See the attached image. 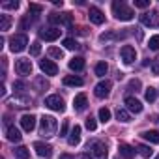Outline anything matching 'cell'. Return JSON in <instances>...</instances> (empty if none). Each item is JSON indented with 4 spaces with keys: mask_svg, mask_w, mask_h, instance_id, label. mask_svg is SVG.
<instances>
[{
    "mask_svg": "<svg viewBox=\"0 0 159 159\" xmlns=\"http://www.w3.org/2000/svg\"><path fill=\"white\" fill-rule=\"evenodd\" d=\"M112 13H114V17L120 19V21H131L133 15H135V11H133L125 2H122V0L112 2Z\"/></svg>",
    "mask_w": 159,
    "mask_h": 159,
    "instance_id": "obj_1",
    "label": "cell"
},
{
    "mask_svg": "<svg viewBox=\"0 0 159 159\" xmlns=\"http://www.w3.org/2000/svg\"><path fill=\"white\" fill-rule=\"evenodd\" d=\"M58 129V122L54 116H41L39 120V133L43 137H52Z\"/></svg>",
    "mask_w": 159,
    "mask_h": 159,
    "instance_id": "obj_2",
    "label": "cell"
},
{
    "mask_svg": "<svg viewBox=\"0 0 159 159\" xmlns=\"http://www.w3.org/2000/svg\"><path fill=\"white\" fill-rule=\"evenodd\" d=\"M88 153H90V159H107V146L96 140L88 146Z\"/></svg>",
    "mask_w": 159,
    "mask_h": 159,
    "instance_id": "obj_3",
    "label": "cell"
},
{
    "mask_svg": "<svg viewBox=\"0 0 159 159\" xmlns=\"http://www.w3.org/2000/svg\"><path fill=\"white\" fill-rule=\"evenodd\" d=\"M28 45V38L25 34H19V36H13L10 39V51L11 52H23Z\"/></svg>",
    "mask_w": 159,
    "mask_h": 159,
    "instance_id": "obj_4",
    "label": "cell"
},
{
    "mask_svg": "<svg viewBox=\"0 0 159 159\" xmlns=\"http://www.w3.org/2000/svg\"><path fill=\"white\" fill-rule=\"evenodd\" d=\"M45 107L51 109V111H56V112H64L66 111V103L60 96H49L45 98Z\"/></svg>",
    "mask_w": 159,
    "mask_h": 159,
    "instance_id": "obj_5",
    "label": "cell"
},
{
    "mask_svg": "<svg viewBox=\"0 0 159 159\" xmlns=\"http://www.w3.org/2000/svg\"><path fill=\"white\" fill-rule=\"evenodd\" d=\"M140 23L144 26H159V11L153 10V11H146L140 15Z\"/></svg>",
    "mask_w": 159,
    "mask_h": 159,
    "instance_id": "obj_6",
    "label": "cell"
},
{
    "mask_svg": "<svg viewBox=\"0 0 159 159\" xmlns=\"http://www.w3.org/2000/svg\"><path fill=\"white\" fill-rule=\"evenodd\" d=\"M111 88H112V83H111V81H101V83L96 84L94 94L103 99V98H109V96H111Z\"/></svg>",
    "mask_w": 159,
    "mask_h": 159,
    "instance_id": "obj_7",
    "label": "cell"
},
{
    "mask_svg": "<svg viewBox=\"0 0 159 159\" xmlns=\"http://www.w3.org/2000/svg\"><path fill=\"white\" fill-rule=\"evenodd\" d=\"M60 34H62V30L56 28V26H51V28H43V30H39V38L45 39V41H54V39L60 38Z\"/></svg>",
    "mask_w": 159,
    "mask_h": 159,
    "instance_id": "obj_8",
    "label": "cell"
},
{
    "mask_svg": "<svg viewBox=\"0 0 159 159\" xmlns=\"http://www.w3.org/2000/svg\"><path fill=\"white\" fill-rule=\"evenodd\" d=\"M120 54H122V60H124L125 64H133V62L137 60V51H135V47H131V45H124V47L120 49Z\"/></svg>",
    "mask_w": 159,
    "mask_h": 159,
    "instance_id": "obj_9",
    "label": "cell"
},
{
    "mask_svg": "<svg viewBox=\"0 0 159 159\" xmlns=\"http://www.w3.org/2000/svg\"><path fill=\"white\" fill-rule=\"evenodd\" d=\"M34 150H36V153L39 155V157H45V159H49V157H52V146L51 144H45V142H34Z\"/></svg>",
    "mask_w": 159,
    "mask_h": 159,
    "instance_id": "obj_10",
    "label": "cell"
},
{
    "mask_svg": "<svg viewBox=\"0 0 159 159\" xmlns=\"http://www.w3.org/2000/svg\"><path fill=\"white\" fill-rule=\"evenodd\" d=\"M15 71L19 75H30L32 73V62L28 58H21L15 62Z\"/></svg>",
    "mask_w": 159,
    "mask_h": 159,
    "instance_id": "obj_11",
    "label": "cell"
},
{
    "mask_svg": "<svg viewBox=\"0 0 159 159\" xmlns=\"http://www.w3.org/2000/svg\"><path fill=\"white\" fill-rule=\"evenodd\" d=\"M49 21L51 23H58V25H71L73 15L71 13H51L49 15Z\"/></svg>",
    "mask_w": 159,
    "mask_h": 159,
    "instance_id": "obj_12",
    "label": "cell"
},
{
    "mask_svg": "<svg viewBox=\"0 0 159 159\" xmlns=\"http://www.w3.org/2000/svg\"><path fill=\"white\" fill-rule=\"evenodd\" d=\"M125 107H127V111H131V112H135V114H139V112H142V103L137 99V98H133V96H127L125 98Z\"/></svg>",
    "mask_w": 159,
    "mask_h": 159,
    "instance_id": "obj_13",
    "label": "cell"
},
{
    "mask_svg": "<svg viewBox=\"0 0 159 159\" xmlns=\"http://www.w3.org/2000/svg\"><path fill=\"white\" fill-rule=\"evenodd\" d=\"M88 17H90V21H92L94 25H103V23H105V15H103V11H101L99 8H96V6L90 8Z\"/></svg>",
    "mask_w": 159,
    "mask_h": 159,
    "instance_id": "obj_14",
    "label": "cell"
},
{
    "mask_svg": "<svg viewBox=\"0 0 159 159\" xmlns=\"http://www.w3.org/2000/svg\"><path fill=\"white\" fill-rule=\"evenodd\" d=\"M39 67L45 75H56L58 73V66L52 62V60H41L39 62Z\"/></svg>",
    "mask_w": 159,
    "mask_h": 159,
    "instance_id": "obj_15",
    "label": "cell"
},
{
    "mask_svg": "<svg viewBox=\"0 0 159 159\" xmlns=\"http://www.w3.org/2000/svg\"><path fill=\"white\" fill-rule=\"evenodd\" d=\"M21 127H23L26 133H30V131L36 127V116H34V114H23V118H21Z\"/></svg>",
    "mask_w": 159,
    "mask_h": 159,
    "instance_id": "obj_16",
    "label": "cell"
},
{
    "mask_svg": "<svg viewBox=\"0 0 159 159\" xmlns=\"http://www.w3.org/2000/svg\"><path fill=\"white\" fill-rule=\"evenodd\" d=\"M67 142H69V146H77L79 142H81V125H73L71 127V133L67 137Z\"/></svg>",
    "mask_w": 159,
    "mask_h": 159,
    "instance_id": "obj_17",
    "label": "cell"
},
{
    "mask_svg": "<svg viewBox=\"0 0 159 159\" xmlns=\"http://www.w3.org/2000/svg\"><path fill=\"white\" fill-rule=\"evenodd\" d=\"M118 152H120V155H122V157H125V159H133V157H135V153H137V150H135L133 146L125 144V142H122V144H120Z\"/></svg>",
    "mask_w": 159,
    "mask_h": 159,
    "instance_id": "obj_18",
    "label": "cell"
},
{
    "mask_svg": "<svg viewBox=\"0 0 159 159\" xmlns=\"http://www.w3.org/2000/svg\"><path fill=\"white\" fill-rule=\"evenodd\" d=\"M86 105H88L86 94H79V96H75V99H73V107H75V111H84Z\"/></svg>",
    "mask_w": 159,
    "mask_h": 159,
    "instance_id": "obj_19",
    "label": "cell"
},
{
    "mask_svg": "<svg viewBox=\"0 0 159 159\" xmlns=\"http://www.w3.org/2000/svg\"><path fill=\"white\" fill-rule=\"evenodd\" d=\"M6 137H8V140H11V142H19V140L23 139L21 131H19L15 125H10V127H8V133H6Z\"/></svg>",
    "mask_w": 159,
    "mask_h": 159,
    "instance_id": "obj_20",
    "label": "cell"
},
{
    "mask_svg": "<svg viewBox=\"0 0 159 159\" xmlns=\"http://www.w3.org/2000/svg\"><path fill=\"white\" fill-rule=\"evenodd\" d=\"M69 69L71 71H83L84 69V58L75 56L73 60H69Z\"/></svg>",
    "mask_w": 159,
    "mask_h": 159,
    "instance_id": "obj_21",
    "label": "cell"
},
{
    "mask_svg": "<svg viewBox=\"0 0 159 159\" xmlns=\"http://www.w3.org/2000/svg\"><path fill=\"white\" fill-rule=\"evenodd\" d=\"M64 84L66 86H83V79L77 75H67L64 77Z\"/></svg>",
    "mask_w": 159,
    "mask_h": 159,
    "instance_id": "obj_22",
    "label": "cell"
},
{
    "mask_svg": "<svg viewBox=\"0 0 159 159\" xmlns=\"http://www.w3.org/2000/svg\"><path fill=\"white\" fill-rule=\"evenodd\" d=\"M13 155H15L17 159H28V157H30V150H28L26 146H17V148L13 150Z\"/></svg>",
    "mask_w": 159,
    "mask_h": 159,
    "instance_id": "obj_23",
    "label": "cell"
},
{
    "mask_svg": "<svg viewBox=\"0 0 159 159\" xmlns=\"http://www.w3.org/2000/svg\"><path fill=\"white\" fill-rule=\"evenodd\" d=\"M142 139L148 140L150 144H157L159 142V131H144L142 133Z\"/></svg>",
    "mask_w": 159,
    "mask_h": 159,
    "instance_id": "obj_24",
    "label": "cell"
},
{
    "mask_svg": "<svg viewBox=\"0 0 159 159\" xmlns=\"http://www.w3.org/2000/svg\"><path fill=\"white\" fill-rule=\"evenodd\" d=\"M107 71H109V66H107V62H98V64H96V75H98V77H103V75H107Z\"/></svg>",
    "mask_w": 159,
    "mask_h": 159,
    "instance_id": "obj_25",
    "label": "cell"
},
{
    "mask_svg": "<svg viewBox=\"0 0 159 159\" xmlns=\"http://www.w3.org/2000/svg\"><path fill=\"white\" fill-rule=\"evenodd\" d=\"M116 118H118V122H124V124H127L131 120V116H129V112L125 109H118L116 111Z\"/></svg>",
    "mask_w": 159,
    "mask_h": 159,
    "instance_id": "obj_26",
    "label": "cell"
},
{
    "mask_svg": "<svg viewBox=\"0 0 159 159\" xmlns=\"http://www.w3.org/2000/svg\"><path fill=\"white\" fill-rule=\"evenodd\" d=\"M10 26H11V17L0 15V30H10Z\"/></svg>",
    "mask_w": 159,
    "mask_h": 159,
    "instance_id": "obj_27",
    "label": "cell"
},
{
    "mask_svg": "<svg viewBox=\"0 0 159 159\" xmlns=\"http://www.w3.org/2000/svg\"><path fill=\"white\" fill-rule=\"evenodd\" d=\"M152 152H153V150H152L150 146H146V144H139V146H137V153H140L142 157H150Z\"/></svg>",
    "mask_w": 159,
    "mask_h": 159,
    "instance_id": "obj_28",
    "label": "cell"
},
{
    "mask_svg": "<svg viewBox=\"0 0 159 159\" xmlns=\"http://www.w3.org/2000/svg\"><path fill=\"white\" fill-rule=\"evenodd\" d=\"M49 56H52L56 60H62L64 58V51L58 49V47H49Z\"/></svg>",
    "mask_w": 159,
    "mask_h": 159,
    "instance_id": "obj_29",
    "label": "cell"
},
{
    "mask_svg": "<svg viewBox=\"0 0 159 159\" xmlns=\"http://www.w3.org/2000/svg\"><path fill=\"white\" fill-rule=\"evenodd\" d=\"M64 47L69 49V51H77V49H79V43H77L73 38H66V39H64Z\"/></svg>",
    "mask_w": 159,
    "mask_h": 159,
    "instance_id": "obj_30",
    "label": "cell"
},
{
    "mask_svg": "<svg viewBox=\"0 0 159 159\" xmlns=\"http://www.w3.org/2000/svg\"><path fill=\"white\" fill-rule=\"evenodd\" d=\"M144 98H146V101H150V103H152V101H155V98H157V90H155V88H152V86H150V88H146Z\"/></svg>",
    "mask_w": 159,
    "mask_h": 159,
    "instance_id": "obj_31",
    "label": "cell"
},
{
    "mask_svg": "<svg viewBox=\"0 0 159 159\" xmlns=\"http://www.w3.org/2000/svg\"><path fill=\"white\" fill-rule=\"evenodd\" d=\"M125 34H116V32H107V34H101L99 39L101 41H107V39H116V38H124Z\"/></svg>",
    "mask_w": 159,
    "mask_h": 159,
    "instance_id": "obj_32",
    "label": "cell"
},
{
    "mask_svg": "<svg viewBox=\"0 0 159 159\" xmlns=\"http://www.w3.org/2000/svg\"><path fill=\"white\" fill-rule=\"evenodd\" d=\"M28 11H30V15L38 17V15L43 11V6H39V4H30V6H28Z\"/></svg>",
    "mask_w": 159,
    "mask_h": 159,
    "instance_id": "obj_33",
    "label": "cell"
},
{
    "mask_svg": "<svg viewBox=\"0 0 159 159\" xmlns=\"http://www.w3.org/2000/svg\"><path fill=\"white\" fill-rule=\"evenodd\" d=\"M99 120H101L103 124H107V122L111 120V111H109V109H105V107H103V109H99Z\"/></svg>",
    "mask_w": 159,
    "mask_h": 159,
    "instance_id": "obj_34",
    "label": "cell"
},
{
    "mask_svg": "<svg viewBox=\"0 0 159 159\" xmlns=\"http://www.w3.org/2000/svg\"><path fill=\"white\" fill-rule=\"evenodd\" d=\"M140 86H142V83L139 81V79H131V81H129V86H127V88H129L131 92H139V90H140Z\"/></svg>",
    "mask_w": 159,
    "mask_h": 159,
    "instance_id": "obj_35",
    "label": "cell"
},
{
    "mask_svg": "<svg viewBox=\"0 0 159 159\" xmlns=\"http://www.w3.org/2000/svg\"><path fill=\"white\" fill-rule=\"evenodd\" d=\"M148 47H150L152 51H159V36H152V38H150Z\"/></svg>",
    "mask_w": 159,
    "mask_h": 159,
    "instance_id": "obj_36",
    "label": "cell"
},
{
    "mask_svg": "<svg viewBox=\"0 0 159 159\" xmlns=\"http://www.w3.org/2000/svg\"><path fill=\"white\" fill-rule=\"evenodd\" d=\"M39 52H41V45H39L38 41H34V43L30 45V54H32V56H38Z\"/></svg>",
    "mask_w": 159,
    "mask_h": 159,
    "instance_id": "obj_37",
    "label": "cell"
},
{
    "mask_svg": "<svg viewBox=\"0 0 159 159\" xmlns=\"http://www.w3.org/2000/svg\"><path fill=\"white\" fill-rule=\"evenodd\" d=\"M84 125H86V129H88V131H96V127H98V124H96V120H94L92 116H90V118H86V124H84Z\"/></svg>",
    "mask_w": 159,
    "mask_h": 159,
    "instance_id": "obj_38",
    "label": "cell"
},
{
    "mask_svg": "<svg viewBox=\"0 0 159 159\" xmlns=\"http://www.w3.org/2000/svg\"><path fill=\"white\" fill-rule=\"evenodd\" d=\"M2 8H4V10H17V8H19V2H17V0H11V2H4Z\"/></svg>",
    "mask_w": 159,
    "mask_h": 159,
    "instance_id": "obj_39",
    "label": "cell"
},
{
    "mask_svg": "<svg viewBox=\"0 0 159 159\" xmlns=\"http://www.w3.org/2000/svg\"><path fill=\"white\" fill-rule=\"evenodd\" d=\"M25 88H26V84H25L23 81H17V83H13V90H15V94H21Z\"/></svg>",
    "mask_w": 159,
    "mask_h": 159,
    "instance_id": "obj_40",
    "label": "cell"
},
{
    "mask_svg": "<svg viewBox=\"0 0 159 159\" xmlns=\"http://www.w3.org/2000/svg\"><path fill=\"white\" fill-rule=\"evenodd\" d=\"M148 6H150V0H135V8L144 10V8H148Z\"/></svg>",
    "mask_w": 159,
    "mask_h": 159,
    "instance_id": "obj_41",
    "label": "cell"
},
{
    "mask_svg": "<svg viewBox=\"0 0 159 159\" xmlns=\"http://www.w3.org/2000/svg\"><path fill=\"white\" fill-rule=\"evenodd\" d=\"M150 67H152V73H153V75H159V56L152 62V66H150Z\"/></svg>",
    "mask_w": 159,
    "mask_h": 159,
    "instance_id": "obj_42",
    "label": "cell"
},
{
    "mask_svg": "<svg viewBox=\"0 0 159 159\" xmlns=\"http://www.w3.org/2000/svg\"><path fill=\"white\" fill-rule=\"evenodd\" d=\"M66 133H67V120L64 122V125H62V129H60V137H66Z\"/></svg>",
    "mask_w": 159,
    "mask_h": 159,
    "instance_id": "obj_43",
    "label": "cell"
},
{
    "mask_svg": "<svg viewBox=\"0 0 159 159\" xmlns=\"http://www.w3.org/2000/svg\"><path fill=\"white\" fill-rule=\"evenodd\" d=\"M60 159H75V157H73V155H69V153H62V155H60Z\"/></svg>",
    "mask_w": 159,
    "mask_h": 159,
    "instance_id": "obj_44",
    "label": "cell"
},
{
    "mask_svg": "<svg viewBox=\"0 0 159 159\" xmlns=\"http://www.w3.org/2000/svg\"><path fill=\"white\" fill-rule=\"evenodd\" d=\"M155 159H159V155H157V157H155Z\"/></svg>",
    "mask_w": 159,
    "mask_h": 159,
    "instance_id": "obj_45",
    "label": "cell"
}]
</instances>
